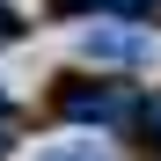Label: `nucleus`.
Listing matches in <instances>:
<instances>
[{
    "instance_id": "obj_8",
    "label": "nucleus",
    "mask_w": 161,
    "mask_h": 161,
    "mask_svg": "<svg viewBox=\"0 0 161 161\" xmlns=\"http://www.w3.org/2000/svg\"><path fill=\"white\" fill-rule=\"evenodd\" d=\"M0 154H8V139H0Z\"/></svg>"
},
{
    "instance_id": "obj_3",
    "label": "nucleus",
    "mask_w": 161,
    "mask_h": 161,
    "mask_svg": "<svg viewBox=\"0 0 161 161\" xmlns=\"http://www.w3.org/2000/svg\"><path fill=\"white\" fill-rule=\"evenodd\" d=\"M66 8H95V15H117V22H147L161 0H66Z\"/></svg>"
},
{
    "instance_id": "obj_5",
    "label": "nucleus",
    "mask_w": 161,
    "mask_h": 161,
    "mask_svg": "<svg viewBox=\"0 0 161 161\" xmlns=\"http://www.w3.org/2000/svg\"><path fill=\"white\" fill-rule=\"evenodd\" d=\"M8 44H22V15L8 8V0H0V51H8Z\"/></svg>"
},
{
    "instance_id": "obj_7",
    "label": "nucleus",
    "mask_w": 161,
    "mask_h": 161,
    "mask_svg": "<svg viewBox=\"0 0 161 161\" xmlns=\"http://www.w3.org/2000/svg\"><path fill=\"white\" fill-rule=\"evenodd\" d=\"M0 117H8V88H0Z\"/></svg>"
},
{
    "instance_id": "obj_6",
    "label": "nucleus",
    "mask_w": 161,
    "mask_h": 161,
    "mask_svg": "<svg viewBox=\"0 0 161 161\" xmlns=\"http://www.w3.org/2000/svg\"><path fill=\"white\" fill-rule=\"evenodd\" d=\"M147 132H154V147H161V103H154V110H147Z\"/></svg>"
},
{
    "instance_id": "obj_4",
    "label": "nucleus",
    "mask_w": 161,
    "mask_h": 161,
    "mask_svg": "<svg viewBox=\"0 0 161 161\" xmlns=\"http://www.w3.org/2000/svg\"><path fill=\"white\" fill-rule=\"evenodd\" d=\"M37 161H110V154H103L95 139H66V147H44Z\"/></svg>"
},
{
    "instance_id": "obj_1",
    "label": "nucleus",
    "mask_w": 161,
    "mask_h": 161,
    "mask_svg": "<svg viewBox=\"0 0 161 161\" xmlns=\"http://www.w3.org/2000/svg\"><path fill=\"white\" fill-rule=\"evenodd\" d=\"M59 117L110 132V125H125V117H139V95L117 88V80H66V88H59Z\"/></svg>"
},
{
    "instance_id": "obj_2",
    "label": "nucleus",
    "mask_w": 161,
    "mask_h": 161,
    "mask_svg": "<svg viewBox=\"0 0 161 161\" xmlns=\"http://www.w3.org/2000/svg\"><path fill=\"white\" fill-rule=\"evenodd\" d=\"M80 51H88V59H103V66H147V59H154L147 30H110V22L80 30Z\"/></svg>"
}]
</instances>
